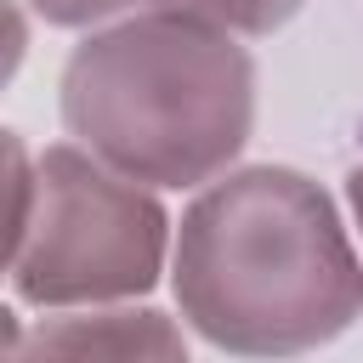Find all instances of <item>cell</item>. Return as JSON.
<instances>
[{"instance_id": "3957f363", "label": "cell", "mask_w": 363, "mask_h": 363, "mask_svg": "<svg viewBox=\"0 0 363 363\" xmlns=\"http://www.w3.org/2000/svg\"><path fill=\"white\" fill-rule=\"evenodd\" d=\"M17 210H11V289L34 306H96L147 295L164 267V210L130 176L85 159L79 147H45L40 170H23L11 142Z\"/></svg>"}, {"instance_id": "5b68a950", "label": "cell", "mask_w": 363, "mask_h": 363, "mask_svg": "<svg viewBox=\"0 0 363 363\" xmlns=\"http://www.w3.org/2000/svg\"><path fill=\"white\" fill-rule=\"evenodd\" d=\"M164 11H193L227 34H272L301 11V0H170Z\"/></svg>"}, {"instance_id": "277c9868", "label": "cell", "mask_w": 363, "mask_h": 363, "mask_svg": "<svg viewBox=\"0 0 363 363\" xmlns=\"http://www.w3.org/2000/svg\"><path fill=\"white\" fill-rule=\"evenodd\" d=\"M11 329L6 363H193L182 329L164 312H85V318H45L40 329Z\"/></svg>"}, {"instance_id": "8992f818", "label": "cell", "mask_w": 363, "mask_h": 363, "mask_svg": "<svg viewBox=\"0 0 363 363\" xmlns=\"http://www.w3.org/2000/svg\"><path fill=\"white\" fill-rule=\"evenodd\" d=\"M28 6L57 28H85V23H102L125 6H170V0H28Z\"/></svg>"}, {"instance_id": "7a4b0ae2", "label": "cell", "mask_w": 363, "mask_h": 363, "mask_svg": "<svg viewBox=\"0 0 363 363\" xmlns=\"http://www.w3.org/2000/svg\"><path fill=\"white\" fill-rule=\"evenodd\" d=\"M250 119L244 45L193 11H147L91 34L62 68V125L130 182H210L250 142Z\"/></svg>"}, {"instance_id": "52a82bcc", "label": "cell", "mask_w": 363, "mask_h": 363, "mask_svg": "<svg viewBox=\"0 0 363 363\" xmlns=\"http://www.w3.org/2000/svg\"><path fill=\"white\" fill-rule=\"evenodd\" d=\"M346 187H352V210H357V227H363V159L352 164V182Z\"/></svg>"}, {"instance_id": "6da1fadb", "label": "cell", "mask_w": 363, "mask_h": 363, "mask_svg": "<svg viewBox=\"0 0 363 363\" xmlns=\"http://www.w3.org/2000/svg\"><path fill=\"white\" fill-rule=\"evenodd\" d=\"M182 318L233 357H301L363 318V261L318 182L238 170L193 199L176 238Z\"/></svg>"}]
</instances>
